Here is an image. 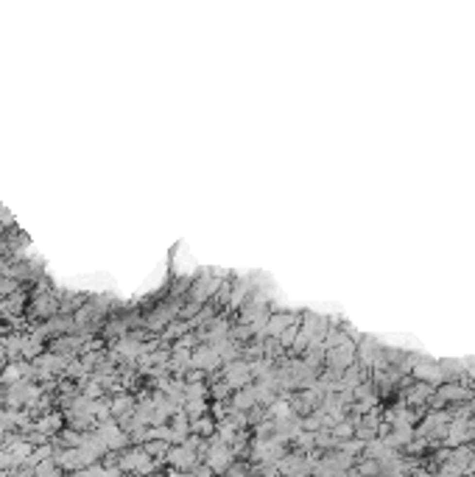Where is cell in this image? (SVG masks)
Wrapping results in <instances>:
<instances>
[{
    "instance_id": "obj_10",
    "label": "cell",
    "mask_w": 475,
    "mask_h": 477,
    "mask_svg": "<svg viewBox=\"0 0 475 477\" xmlns=\"http://www.w3.org/2000/svg\"><path fill=\"white\" fill-rule=\"evenodd\" d=\"M254 396H257L254 391H243V394H238V396H235V405H238V408H252V399H254Z\"/></svg>"
},
{
    "instance_id": "obj_5",
    "label": "cell",
    "mask_w": 475,
    "mask_h": 477,
    "mask_svg": "<svg viewBox=\"0 0 475 477\" xmlns=\"http://www.w3.org/2000/svg\"><path fill=\"white\" fill-rule=\"evenodd\" d=\"M414 374H417V377H422V379H441L439 366H428V363L417 366V368H414Z\"/></svg>"
},
{
    "instance_id": "obj_7",
    "label": "cell",
    "mask_w": 475,
    "mask_h": 477,
    "mask_svg": "<svg viewBox=\"0 0 475 477\" xmlns=\"http://www.w3.org/2000/svg\"><path fill=\"white\" fill-rule=\"evenodd\" d=\"M433 391H430V385H414V388L406 394V399L408 402H419V399H425V396H430Z\"/></svg>"
},
{
    "instance_id": "obj_2",
    "label": "cell",
    "mask_w": 475,
    "mask_h": 477,
    "mask_svg": "<svg viewBox=\"0 0 475 477\" xmlns=\"http://www.w3.org/2000/svg\"><path fill=\"white\" fill-rule=\"evenodd\" d=\"M249 377H252V371H249V366H238V363H232V366L226 368V382L235 388V385H246L249 382Z\"/></svg>"
},
{
    "instance_id": "obj_4",
    "label": "cell",
    "mask_w": 475,
    "mask_h": 477,
    "mask_svg": "<svg viewBox=\"0 0 475 477\" xmlns=\"http://www.w3.org/2000/svg\"><path fill=\"white\" fill-rule=\"evenodd\" d=\"M288 324H291V315H274L271 321H269V327H266V332H269V335H277V338H280V335L288 329Z\"/></svg>"
},
{
    "instance_id": "obj_6",
    "label": "cell",
    "mask_w": 475,
    "mask_h": 477,
    "mask_svg": "<svg viewBox=\"0 0 475 477\" xmlns=\"http://www.w3.org/2000/svg\"><path fill=\"white\" fill-rule=\"evenodd\" d=\"M467 396V391L461 388V385H447V388H441L439 391V399L444 402V399H464Z\"/></svg>"
},
{
    "instance_id": "obj_3",
    "label": "cell",
    "mask_w": 475,
    "mask_h": 477,
    "mask_svg": "<svg viewBox=\"0 0 475 477\" xmlns=\"http://www.w3.org/2000/svg\"><path fill=\"white\" fill-rule=\"evenodd\" d=\"M218 349H202V352H196V355L190 357V363L193 366H199V368H210V366H218Z\"/></svg>"
},
{
    "instance_id": "obj_8",
    "label": "cell",
    "mask_w": 475,
    "mask_h": 477,
    "mask_svg": "<svg viewBox=\"0 0 475 477\" xmlns=\"http://www.w3.org/2000/svg\"><path fill=\"white\" fill-rule=\"evenodd\" d=\"M226 461H229V455H226V449H221V446H218V449H215L213 455H210V463H213V466L218 469V472H221V469L226 466Z\"/></svg>"
},
{
    "instance_id": "obj_9",
    "label": "cell",
    "mask_w": 475,
    "mask_h": 477,
    "mask_svg": "<svg viewBox=\"0 0 475 477\" xmlns=\"http://www.w3.org/2000/svg\"><path fill=\"white\" fill-rule=\"evenodd\" d=\"M296 335H299V329H296V324H291V327L280 335V344H283V346H291L296 341Z\"/></svg>"
},
{
    "instance_id": "obj_1",
    "label": "cell",
    "mask_w": 475,
    "mask_h": 477,
    "mask_svg": "<svg viewBox=\"0 0 475 477\" xmlns=\"http://www.w3.org/2000/svg\"><path fill=\"white\" fill-rule=\"evenodd\" d=\"M352 357H355V346L347 341L344 346H336V349H330V352H327V363L336 368V371H344V368H350Z\"/></svg>"
},
{
    "instance_id": "obj_11",
    "label": "cell",
    "mask_w": 475,
    "mask_h": 477,
    "mask_svg": "<svg viewBox=\"0 0 475 477\" xmlns=\"http://www.w3.org/2000/svg\"><path fill=\"white\" fill-rule=\"evenodd\" d=\"M352 430H355V427H352L350 422H341L339 427H336V435H339V438H344V435H352Z\"/></svg>"
}]
</instances>
